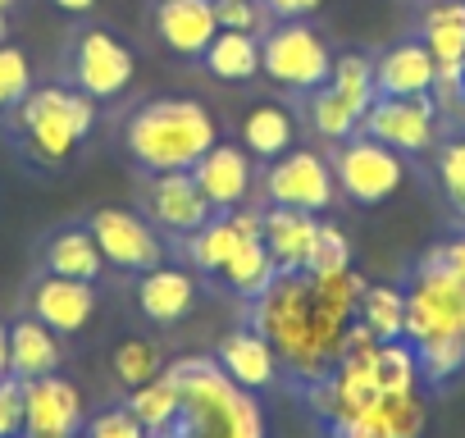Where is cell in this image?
I'll list each match as a JSON object with an SVG mask.
<instances>
[{
	"label": "cell",
	"instance_id": "6da1fadb",
	"mask_svg": "<svg viewBox=\"0 0 465 438\" xmlns=\"http://www.w3.org/2000/svg\"><path fill=\"white\" fill-rule=\"evenodd\" d=\"M365 293V279L356 270L342 274H279L256 302H252V329L270 338L279 352V365H288L302 383L324 379L338 365L342 333L356 320V302Z\"/></svg>",
	"mask_w": 465,
	"mask_h": 438
},
{
	"label": "cell",
	"instance_id": "7a4b0ae2",
	"mask_svg": "<svg viewBox=\"0 0 465 438\" xmlns=\"http://www.w3.org/2000/svg\"><path fill=\"white\" fill-rule=\"evenodd\" d=\"M169 374L183 402L173 424L151 438H265V415L256 393L232 383L214 356L169 361Z\"/></svg>",
	"mask_w": 465,
	"mask_h": 438
},
{
	"label": "cell",
	"instance_id": "3957f363",
	"mask_svg": "<svg viewBox=\"0 0 465 438\" xmlns=\"http://www.w3.org/2000/svg\"><path fill=\"white\" fill-rule=\"evenodd\" d=\"M214 142H219L214 114L192 96H160V101L137 105L124 119V146L133 164L146 174L192 169Z\"/></svg>",
	"mask_w": 465,
	"mask_h": 438
},
{
	"label": "cell",
	"instance_id": "277c9868",
	"mask_svg": "<svg viewBox=\"0 0 465 438\" xmlns=\"http://www.w3.org/2000/svg\"><path fill=\"white\" fill-rule=\"evenodd\" d=\"M10 128L37 169H60L74 160V151L96 128V101L83 96L78 87H64V83L33 87L10 110Z\"/></svg>",
	"mask_w": 465,
	"mask_h": 438
},
{
	"label": "cell",
	"instance_id": "5b68a950",
	"mask_svg": "<svg viewBox=\"0 0 465 438\" xmlns=\"http://www.w3.org/2000/svg\"><path fill=\"white\" fill-rule=\"evenodd\" d=\"M406 343H429L442 333H465V279L442 261V252H424L406 279Z\"/></svg>",
	"mask_w": 465,
	"mask_h": 438
},
{
	"label": "cell",
	"instance_id": "8992f818",
	"mask_svg": "<svg viewBox=\"0 0 465 438\" xmlns=\"http://www.w3.org/2000/svg\"><path fill=\"white\" fill-rule=\"evenodd\" d=\"M261 74L288 92L311 96L315 87L329 83L333 55L306 19H274V28L261 37Z\"/></svg>",
	"mask_w": 465,
	"mask_h": 438
},
{
	"label": "cell",
	"instance_id": "52a82bcc",
	"mask_svg": "<svg viewBox=\"0 0 465 438\" xmlns=\"http://www.w3.org/2000/svg\"><path fill=\"white\" fill-rule=\"evenodd\" d=\"M329 164H333L338 192L347 201H356V205H383L406 183V155H397L392 146H383V142H374L365 133L338 142Z\"/></svg>",
	"mask_w": 465,
	"mask_h": 438
},
{
	"label": "cell",
	"instance_id": "ba28073f",
	"mask_svg": "<svg viewBox=\"0 0 465 438\" xmlns=\"http://www.w3.org/2000/svg\"><path fill=\"white\" fill-rule=\"evenodd\" d=\"M361 133L392 146L397 155H429L442 137V114L433 96H374Z\"/></svg>",
	"mask_w": 465,
	"mask_h": 438
},
{
	"label": "cell",
	"instance_id": "9c48e42d",
	"mask_svg": "<svg viewBox=\"0 0 465 438\" xmlns=\"http://www.w3.org/2000/svg\"><path fill=\"white\" fill-rule=\"evenodd\" d=\"M137 74V60L133 51L110 33V28H83L69 46V78L83 96L92 101H114L128 92Z\"/></svg>",
	"mask_w": 465,
	"mask_h": 438
},
{
	"label": "cell",
	"instance_id": "30bf717a",
	"mask_svg": "<svg viewBox=\"0 0 465 438\" xmlns=\"http://www.w3.org/2000/svg\"><path fill=\"white\" fill-rule=\"evenodd\" d=\"M87 229L105 256V265L124 270V274H146L155 265H164V243L155 238L151 219L137 214V210H124V205H101Z\"/></svg>",
	"mask_w": 465,
	"mask_h": 438
},
{
	"label": "cell",
	"instance_id": "8fae6325",
	"mask_svg": "<svg viewBox=\"0 0 465 438\" xmlns=\"http://www.w3.org/2000/svg\"><path fill=\"white\" fill-rule=\"evenodd\" d=\"M261 187H265L270 205H288V210H306V214H324L338 196L333 164L320 151H288V155L270 160Z\"/></svg>",
	"mask_w": 465,
	"mask_h": 438
},
{
	"label": "cell",
	"instance_id": "7c38bea8",
	"mask_svg": "<svg viewBox=\"0 0 465 438\" xmlns=\"http://www.w3.org/2000/svg\"><path fill=\"white\" fill-rule=\"evenodd\" d=\"M146 214H151V224L178 234V238H192L201 224H210L214 219V205L205 201V192L196 187L192 169H173V174H151L146 178Z\"/></svg>",
	"mask_w": 465,
	"mask_h": 438
},
{
	"label": "cell",
	"instance_id": "4fadbf2b",
	"mask_svg": "<svg viewBox=\"0 0 465 438\" xmlns=\"http://www.w3.org/2000/svg\"><path fill=\"white\" fill-rule=\"evenodd\" d=\"M83 393L60 379V374H46V379H28L24 383V433L28 438H83Z\"/></svg>",
	"mask_w": 465,
	"mask_h": 438
},
{
	"label": "cell",
	"instance_id": "5bb4252c",
	"mask_svg": "<svg viewBox=\"0 0 465 438\" xmlns=\"http://www.w3.org/2000/svg\"><path fill=\"white\" fill-rule=\"evenodd\" d=\"M28 315H37L42 324H51L60 338H74L96 315V284L64 279V274H42L28 288Z\"/></svg>",
	"mask_w": 465,
	"mask_h": 438
},
{
	"label": "cell",
	"instance_id": "9a60e30c",
	"mask_svg": "<svg viewBox=\"0 0 465 438\" xmlns=\"http://www.w3.org/2000/svg\"><path fill=\"white\" fill-rule=\"evenodd\" d=\"M192 178L196 187L205 192V201L219 210H238L247 205L252 187H256V164L247 155V146H228V142H214L196 164H192Z\"/></svg>",
	"mask_w": 465,
	"mask_h": 438
},
{
	"label": "cell",
	"instance_id": "2e32d148",
	"mask_svg": "<svg viewBox=\"0 0 465 438\" xmlns=\"http://www.w3.org/2000/svg\"><path fill=\"white\" fill-rule=\"evenodd\" d=\"M320 214H306V210H288V205H270L261 210V238L279 265V274H306L311 270V256H315V243H320Z\"/></svg>",
	"mask_w": 465,
	"mask_h": 438
},
{
	"label": "cell",
	"instance_id": "e0dca14e",
	"mask_svg": "<svg viewBox=\"0 0 465 438\" xmlns=\"http://www.w3.org/2000/svg\"><path fill=\"white\" fill-rule=\"evenodd\" d=\"M433 78H438V60L429 55V46L420 37L392 42L374 60V92L379 96H433Z\"/></svg>",
	"mask_w": 465,
	"mask_h": 438
},
{
	"label": "cell",
	"instance_id": "ac0fdd59",
	"mask_svg": "<svg viewBox=\"0 0 465 438\" xmlns=\"http://www.w3.org/2000/svg\"><path fill=\"white\" fill-rule=\"evenodd\" d=\"M155 33L160 42L183 55V60H201L205 46L214 42L219 24H214V0H160L155 5Z\"/></svg>",
	"mask_w": 465,
	"mask_h": 438
},
{
	"label": "cell",
	"instance_id": "d6986e66",
	"mask_svg": "<svg viewBox=\"0 0 465 438\" xmlns=\"http://www.w3.org/2000/svg\"><path fill=\"white\" fill-rule=\"evenodd\" d=\"M196 297H201V284L192 270H178V265H155L137 279V311L151 320V324H178L196 311Z\"/></svg>",
	"mask_w": 465,
	"mask_h": 438
},
{
	"label": "cell",
	"instance_id": "ffe728a7",
	"mask_svg": "<svg viewBox=\"0 0 465 438\" xmlns=\"http://www.w3.org/2000/svg\"><path fill=\"white\" fill-rule=\"evenodd\" d=\"M214 361H219V370L238 383V388H247V393H261V388H270L274 379H279V352L270 347V338L261 333V329H232L223 343H219V352H214Z\"/></svg>",
	"mask_w": 465,
	"mask_h": 438
},
{
	"label": "cell",
	"instance_id": "44dd1931",
	"mask_svg": "<svg viewBox=\"0 0 465 438\" xmlns=\"http://www.w3.org/2000/svg\"><path fill=\"white\" fill-rule=\"evenodd\" d=\"M64 361V347H60V333L51 324H42L37 315H24L10 324V374L15 379H46L55 374Z\"/></svg>",
	"mask_w": 465,
	"mask_h": 438
},
{
	"label": "cell",
	"instance_id": "7402d4cb",
	"mask_svg": "<svg viewBox=\"0 0 465 438\" xmlns=\"http://www.w3.org/2000/svg\"><path fill=\"white\" fill-rule=\"evenodd\" d=\"M42 265L46 274H64V279H83V284H96L101 270H105V256L92 238V229H78V224H64L46 238L42 247Z\"/></svg>",
	"mask_w": 465,
	"mask_h": 438
},
{
	"label": "cell",
	"instance_id": "603a6c76",
	"mask_svg": "<svg viewBox=\"0 0 465 438\" xmlns=\"http://www.w3.org/2000/svg\"><path fill=\"white\" fill-rule=\"evenodd\" d=\"M242 146L252 160H279L297 146V119L279 101H261L242 119Z\"/></svg>",
	"mask_w": 465,
	"mask_h": 438
},
{
	"label": "cell",
	"instance_id": "cb8c5ba5",
	"mask_svg": "<svg viewBox=\"0 0 465 438\" xmlns=\"http://www.w3.org/2000/svg\"><path fill=\"white\" fill-rule=\"evenodd\" d=\"M415 37L438 65H465V0H429Z\"/></svg>",
	"mask_w": 465,
	"mask_h": 438
},
{
	"label": "cell",
	"instance_id": "d4e9b609",
	"mask_svg": "<svg viewBox=\"0 0 465 438\" xmlns=\"http://www.w3.org/2000/svg\"><path fill=\"white\" fill-rule=\"evenodd\" d=\"M274 279H279V265H274V256H270V247H265L261 234H247V238L238 243V252L228 256V265L219 270V284H223L228 293L247 297V302H256Z\"/></svg>",
	"mask_w": 465,
	"mask_h": 438
},
{
	"label": "cell",
	"instance_id": "484cf974",
	"mask_svg": "<svg viewBox=\"0 0 465 438\" xmlns=\"http://www.w3.org/2000/svg\"><path fill=\"white\" fill-rule=\"evenodd\" d=\"M306 119H311V128H315V137H324V142H347V137H356L361 133V119H365V105L361 101H351L347 92H338L333 83H324V87H315L311 96H306Z\"/></svg>",
	"mask_w": 465,
	"mask_h": 438
},
{
	"label": "cell",
	"instance_id": "4316f807",
	"mask_svg": "<svg viewBox=\"0 0 465 438\" xmlns=\"http://www.w3.org/2000/svg\"><path fill=\"white\" fill-rule=\"evenodd\" d=\"M201 60H205V69H210L219 83H252V78L261 74V37L219 28Z\"/></svg>",
	"mask_w": 465,
	"mask_h": 438
},
{
	"label": "cell",
	"instance_id": "83f0119b",
	"mask_svg": "<svg viewBox=\"0 0 465 438\" xmlns=\"http://www.w3.org/2000/svg\"><path fill=\"white\" fill-rule=\"evenodd\" d=\"M356 320L379 338V343H397L406 338V293L392 284H365L361 302H356Z\"/></svg>",
	"mask_w": 465,
	"mask_h": 438
},
{
	"label": "cell",
	"instance_id": "f1b7e54d",
	"mask_svg": "<svg viewBox=\"0 0 465 438\" xmlns=\"http://www.w3.org/2000/svg\"><path fill=\"white\" fill-rule=\"evenodd\" d=\"M433 155V178L438 192L447 196V205L456 210V219L465 224V128H447V137H438Z\"/></svg>",
	"mask_w": 465,
	"mask_h": 438
},
{
	"label": "cell",
	"instance_id": "f546056e",
	"mask_svg": "<svg viewBox=\"0 0 465 438\" xmlns=\"http://www.w3.org/2000/svg\"><path fill=\"white\" fill-rule=\"evenodd\" d=\"M420 361V383L424 388H447L465 374V333H442L429 343H415Z\"/></svg>",
	"mask_w": 465,
	"mask_h": 438
},
{
	"label": "cell",
	"instance_id": "4dcf8cb0",
	"mask_svg": "<svg viewBox=\"0 0 465 438\" xmlns=\"http://www.w3.org/2000/svg\"><path fill=\"white\" fill-rule=\"evenodd\" d=\"M178 402L183 397H178V383H173L169 365H164V374H155L151 383L128 393V411L146 424V433H164L173 424V415H178Z\"/></svg>",
	"mask_w": 465,
	"mask_h": 438
},
{
	"label": "cell",
	"instance_id": "1f68e13d",
	"mask_svg": "<svg viewBox=\"0 0 465 438\" xmlns=\"http://www.w3.org/2000/svg\"><path fill=\"white\" fill-rule=\"evenodd\" d=\"M374 374H379L383 397L420 393V361H415V347H411L406 338L379 343V347H374Z\"/></svg>",
	"mask_w": 465,
	"mask_h": 438
},
{
	"label": "cell",
	"instance_id": "d6a6232c",
	"mask_svg": "<svg viewBox=\"0 0 465 438\" xmlns=\"http://www.w3.org/2000/svg\"><path fill=\"white\" fill-rule=\"evenodd\" d=\"M110 365H114V379L133 393V388H142V383H151L155 374H164V352L151 343V338H124L119 347H114V356H110Z\"/></svg>",
	"mask_w": 465,
	"mask_h": 438
},
{
	"label": "cell",
	"instance_id": "836d02e7",
	"mask_svg": "<svg viewBox=\"0 0 465 438\" xmlns=\"http://www.w3.org/2000/svg\"><path fill=\"white\" fill-rule=\"evenodd\" d=\"M33 92V60L28 51L0 42V114H10Z\"/></svg>",
	"mask_w": 465,
	"mask_h": 438
},
{
	"label": "cell",
	"instance_id": "e575fe53",
	"mask_svg": "<svg viewBox=\"0 0 465 438\" xmlns=\"http://www.w3.org/2000/svg\"><path fill=\"white\" fill-rule=\"evenodd\" d=\"M214 24L228 28V33H252V37H265L274 28V15L265 0H214Z\"/></svg>",
	"mask_w": 465,
	"mask_h": 438
},
{
	"label": "cell",
	"instance_id": "d590c367",
	"mask_svg": "<svg viewBox=\"0 0 465 438\" xmlns=\"http://www.w3.org/2000/svg\"><path fill=\"white\" fill-rule=\"evenodd\" d=\"M329 83H333L338 92H347L351 101H361L365 110H370L374 96H379V92H374V60H365V55H338Z\"/></svg>",
	"mask_w": 465,
	"mask_h": 438
},
{
	"label": "cell",
	"instance_id": "8d00e7d4",
	"mask_svg": "<svg viewBox=\"0 0 465 438\" xmlns=\"http://www.w3.org/2000/svg\"><path fill=\"white\" fill-rule=\"evenodd\" d=\"M342 270H351V243L338 224H320V243H315V256H311L306 274L324 279V274H342Z\"/></svg>",
	"mask_w": 465,
	"mask_h": 438
},
{
	"label": "cell",
	"instance_id": "74e56055",
	"mask_svg": "<svg viewBox=\"0 0 465 438\" xmlns=\"http://www.w3.org/2000/svg\"><path fill=\"white\" fill-rule=\"evenodd\" d=\"M83 438H151V433L128 406H110V411H96L83 424Z\"/></svg>",
	"mask_w": 465,
	"mask_h": 438
},
{
	"label": "cell",
	"instance_id": "f35d334b",
	"mask_svg": "<svg viewBox=\"0 0 465 438\" xmlns=\"http://www.w3.org/2000/svg\"><path fill=\"white\" fill-rule=\"evenodd\" d=\"M24 433V379H0V438Z\"/></svg>",
	"mask_w": 465,
	"mask_h": 438
},
{
	"label": "cell",
	"instance_id": "ab89813d",
	"mask_svg": "<svg viewBox=\"0 0 465 438\" xmlns=\"http://www.w3.org/2000/svg\"><path fill=\"white\" fill-rule=\"evenodd\" d=\"M329 438H388V429L379 424V415H356V420H342V424H324Z\"/></svg>",
	"mask_w": 465,
	"mask_h": 438
},
{
	"label": "cell",
	"instance_id": "60d3db41",
	"mask_svg": "<svg viewBox=\"0 0 465 438\" xmlns=\"http://www.w3.org/2000/svg\"><path fill=\"white\" fill-rule=\"evenodd\" d=\"M274 19H311L324 0H265Z\"/></svg>",
	"mask_w": 465,
	"mask_h": 438
},
{
	"label": "cell",
	"instance_id": "b9f144b4",
	"mask_svg": "<svg viewBox=\"0 0 465 438\" xmlns=\"http://www.w3.org/2000/svg\"><path fill=\"white\" fill-rule=\"evenodd\" d=\"M438 252H442V261H447V265H451V270L465 279V224H460V229H456L447 243H438Z\"/></svg>",
	"mask_w": 465,
	"mask_h": 438
},
{
	"label": "cell",
	"instance_id": "7bdbcfd3",
	"mask_svg": "<svg viewBox=\"0 0 465 438\" xmlns=\"http://www.w3.org/2000/svg\"><path fill=\"white\" fill-rule=\"evenodd\" d=\"M55 10H64V15H92L96 10V0H51Z\"/></svg>",
	"mask_w": 465,
	"mask_h": 438
},
{
	"label": "cell",
	"instance_id": "ee69618b",
	"mask_svg": "<svg viewBox=\"0 0 465 438\" xmlns=\"http://www.w3.org/2000/svg\"><path fill=\"white\" fill-rule=\"evenodd\" d=\"M10 374V324H0V379Z\"/></svg>",
	"mask_w": 465,
	"mask_h": 438
},
{
	"label": "cell",
	"instance_id": "f6af8a7d",
	"mask_svg": "<svg viewBox=\"0 0 465 438\" xmlns=\"http://www.w3.org/2000/svg\"><path fill=\"white\" fill-rule=\"evenodd\" d=\"M5 37H10V15L0 10V42H5Z\"/></svg>",
	"mask_w": 465,
	"mask_h": 438
},
{
	"label": "cell",
	"instance_id": "bcb514c9",
	"mask_svg": "<svg viewBox=\"0 0 465 438\" xmlns=\"http://www.w3.org/2000/svg\"><path fill=\"white\" fill-rule=\"evenodd\" d=\"M15 5H19V0H0V10H5V15H10V10H15Z\"/></svg>",
	"mask_w": 465,
	"mask_h": 438
},
{
	"label": "cell",
	"instance_id": "7dc6e473",
	"mask_svg": "<svg viewBox=\"0 0 465 438\" xmlns=\"http://www.w3.org/2000/svg\"><path fill=\"white\" fill-rule=\"evenodd\" d=\"M15 438H28V433H15Z\"/></svg>",
	"mask_w": 465,
	"mask_h": 438
},
{
	"label": "cell",
	"instance_id": "c3c4849f",
	"mask_svg": "<svg viewBox=\"0 0 465 438\" xmlns=\"http://www.w3.org/2000/svg\"><path fill=\"white\" fill-rule=\"evenodd\" d=\"M460 128H465V114H460Z\"/></svg>",
	"mask_w": 465,
	"mask_h": 438
}]
</instances>
